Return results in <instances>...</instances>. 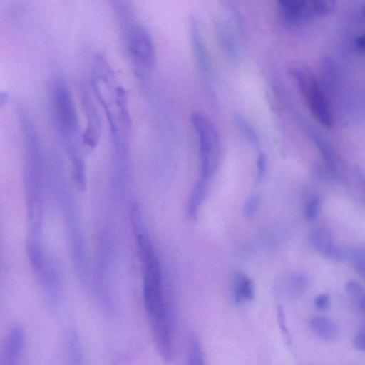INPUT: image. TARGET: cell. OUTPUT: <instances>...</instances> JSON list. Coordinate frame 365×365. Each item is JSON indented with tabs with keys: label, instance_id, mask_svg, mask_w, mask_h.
<instances>
[{
	"label": "cell",
	"instance_id": "obj_1",
	"mask_svg": "<svg viewBox=\"0 0 365 365\" xmlns=\"http://www.w3.org/2000/svg\"><path fill=\"white\" fill-rule=\"evenodd\" d=\"M289 73L315 120L324 128H331L333 117L329 101L312 71L296 64L290 66Z\"/></svg>",
	"mask_w": 365,
	"mask_h": 365
},
{
	"label": "cell",
	"instance_id": "obj_2",
	"mask_svg": "<svg viewBox=\"0 0 365 365\" xmlns=\"http://www.w3.org/2000/svg\"><path fill=\"white\" fill-rule=\"evenodd\" d=\"M190 122L198 138L202 177L207 179L220 160V135L212 122L201 113H192Z\"/></svg>",
	"mask_w": 365,
	"mask_h": 365
},
{
	"label": "cell",
	"instance_id": "obj_3",
	"mask_svg": "<svg viewBox=\"0 0 365 365\" xmlns=\"http://www.w3.org/2000/svg\"><path fill=\"white\" fill-rule=\"evenodd\" d=\"M128 51L135 66L143 71L155 63V48L148 31L141 24L130 25L127 34Z\"/></svg>",
	"mask_w": 365,
	"mask_h": 365
},
{
	"label": "cell",
	"instance_id": "obj_4",
	"mask_svg": "<svg viewBox=\"0 0 365 365\" xmlns=\"http://www.w3.org/2000/svg\"><path fill=\"white\" fill-rule=\"evenodd\" d=\"M282 17L292 23H299L324 16L331 12L335 2L330 0H282L277 1Z\"/></svg>",
	"mask_w": 365,
	"mask_h": 365
},
{
	"label": "cell",
	"instance_id": "obj_5",
	"mask_svg": "<svg viewBox=\"0 0 365 365\" xmlns=\"http://www.w3.org/2000/svg\"><path fill=\"white\" fill-rule=\"evenodd\" d=\"M53 103L56 121L59 132L70 136L78 127V118L73 99L66 82L56 81L53 88Z\"/></svg>",
	"mask_w": 365,
	"mask_h": 365
},
{
	"label": "cell",
	"instance_id": "obj_6",
	"mask_svg": "<svg viewBox=\"0 0 365 365\" xmlns=\"http://www.w3.org/2000/svg\"><path fill=\"white\" fill-rule=\"evenodd\" d=\"M26 334L19 323L12 324L0 343V365H23Z\"/></svg>",
	"mask_w": 365,
	"mask_h": 365
},
{
	"label": "cell",
	"instance_id": "obj_7",
	"mask_svg": "<svg viewBox=\"0 0 365 365\" xmlns=\"http://www.w3.org/2000/svg\"><path fill=\"white\" fill-rule=\"evenodd\" d=\"M311 244L321 255L336 261H342V250L336 247L330 232L324 228L319 227L313 230L310 236Z\"/></svg>",
	"mask_w": 365,
	"mask_h": 365
},
{
	"label": "cell",
	"instance_id": "obj_8",
	"mask_svg": "<svg viewBox=\"0 0 365 365\" xmlns=\"http://www.w3.org/2000/svg\"><path fill=\"white\" fill-rule=\"evenodd\" d=\"M309 325L312 331L325 341H334L339 336L337 325L328 317H313L309 321Z\"/></svg>",
	"mask_w": 365,
	"mask_h": 365
},
{
	"label": "cell",
	"instance_id": "obj_9",
	"mask_svg": "<svg viewBox=\"0 0 365 365\" xmlns=\"http://www.w3.org/2000/svg\"><path fill=\"white\" fill-rule=\"evenodd\" d=\"M66 365H83L78 336L73 329H68L63 336Z\"/></svg>",
	"mask_w": 365,
	"mask_h": 365
},
{
	"label": "cell",
	"instance_id": "obj_10",
	"mask_svg": "<svg viewBox=\"0 0 365 365\" xmlns=\"http://www.w3.org/2000/svg\"><path fill=\"white\" fill-rule=\"evenodd\" d=\"M255 296L254 284L245 274L239 272L235 274L233 286V298L237 304L251 300Z\"/></svg>",
	"mask_w": 365,
	"mask_h": 365
},
{
	"label": "cell",
	"instance_id": "obj_11",
	"mask_svg": "<svg viewBox=\"0 0 365 365\" xmlns=\"http://www.w3.org/2000/svg\"><path fill=\"white\" fill-rule=\"evenodd\" d=\"M342 249V260L350 262L360 275L364 276L365 271L364 250L356 247H347Z\"/></svg>",
	"mask_w": 365,
	"mask_h": 365
},
{
	"label": "cell",
	"instance_id": "obj_12",
	"mask_svg": "<svg viewBox=\"0 0 365 365\" xmlns=\"http://www.w3.org/2000/svg\"><path fill=\"white\" fill-rule=\"evenodd\" d=\"M345 289L348 295L354 302L358 308L361 311H364L365 298L363 286L356 280H349L345 285Z\"/></svg>",
	"mask_w": 365,
	"mask_h": 365
},
{
	"label": "cell",
	"instance_id": "obj_13",
	"mask_svg": "<svg viewBox=\"0 0 365 365\" xmlns=\"http://www.w3.org/2000/svg\"><path fill=\"white\" fill-rule=\"evenodd\" d=\"M235 120L237 125L241 132L245 136H246L252 146L257 148L259 145L258 138L255 130L252 128L250 124L240 116H237Z\"/></svg>",
	"mask_w": 365,
	"mask_h": 365
},
{
	"label": "cell",
	"instance_id": "obj_14",
	"mask_svg": "<svg viewBox=\"0 0 365 365\" xmlns=\"http://www.w3.org/2000/svg\"><path fill=\"white\" fill-rule=\"evenodd\" d=\"M290 291L294 295L303 293L307 287V279L303 274H296L290 282Z\"/></svg>",
	"mask_w": 365,
	"mask_h": 365
},
{
	"label": "cell",
	"instance_id": "obj_15",
	"mask_svg": "<svg viewBox=\"0 0 365 365\" xmlns=\"http://www.w3.org/2000/svg\"><path fill=\"white\" fill-rule=\"evenodd\" d=\"M277 319L281 333L287 344L291 343V336L287 324L286 315L283 307L279 305L277 309Z\"/></svg>",
	"mask_w": 365,
	"mask_h": 365
},
{
	"label": "cell",
	"instance_id": "obj_16",
	"mask_svg": "<svg viewBox=\"0 0 365 365\" xmlns=\"http://www.w3.org/2000/svg\"><path fill=\"white\" fill-rule=\"evenodd\" d=\"M260 196L257 194L251 195L246 200L244 207H243V213L246 217H250L252 216L255 212L257 210L259 205H260Z\"/></svg>",
	"mask_w": 365,
	"mask_h": 365
},
{
	"label": "cell",
	"instance_id": "obj_17",
	"mask_svg": "<svg viewBox=\"0 0 365 365\" xmlns=\"http://www.w3.org/2000/svg\"><path fill=\"white\" fill-rule=\"evenodd\" d=\"M320 200L318 197H313L305 209V217L307 220H314L318 215Z\"/></svg>",
	"mask_w": 365,
	"mask_h": 365
},
{
	"label": "cell",
	"instance_id": "obj_18",
	"mask_svg": "<svg viewBox=\"0 0 365 365\" xmlns=\"http://www.w3.org/2000/svg\"><path fill=\"white\" fill-rule=\"evenodd\" d=\"M267 168V158L264 153H260L257 158V173L256 182H259L263 179Z\"/></svg>",
	"mask_w": 365,
	"mask_h": 365
},
{
	"label": "cell",
	"instance_id": "obj_19",
	"mask_svg": "<svg viewBox=\"0 0 365 365\" xmlns=\"http://www.w3.org/2000/svg\"><path fill=\"white\" fill-rule=\"evenodd\" d=\"M352 346L356 350L360 352L365 351V333L364 329L359 331L354 336Z\"/></svg>",
	"mask_w": 365,
	"mask_h": 365
},
{
	"label": "cell",
	"instance_id": "obj_20",
	"mask_svg": "<svg viewBox=\"0 0 365 365\" xmlns=\"http://www.w3.org/2000/svg\"><path fill=\"white\" fill-rule=\"evenodd\" d=\"M314 304L320 310H325L330 304V297L327 294L318 295L314 299Z\"/></svg>",
	"mask_w": 365,
	"mask_h": 365
},
{
	"label": "cell",
	"instance_id": "obj_21",
	"mask_svg": "<svg viewBox=\"0 0 365 365\" xmlns=\"http://www.w3.org/2000/svg\"><path fill=\"white\" fill-rule=\"evenodd\" d=\"M355 40L356 48L359 51L363 52L364 49V36H358Z\"/></svg>",
	"mask_w": 365,
	"mask_h": 365
},
{
	"label": "cell",
	"instance_id": "obj_22",
	"mask_svg": "<svg viewBox=\"0 0 365 365\" xmlns=\"http://www.w3.org/2000/svg\"><path fill=\"white\" fill-rule=\"evenodd\" d=\"M7 95L5 92L0 91V108L2 107L6 102Z\"/></svg>",
	"mask_w": 365,
	"mask_h": 365
}]
</instances>
